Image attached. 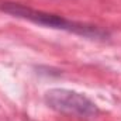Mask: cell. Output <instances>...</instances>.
<instances>
[{
    "mask_svg": "<svg viewBox=\"0 0 121 121\" xmlns=\"http://www.w3.org/2000/svg\"><path fill=\"white\" fill-rule=\"evenodd\" d=\"M0 10L13 16V17L28 20V21L34 23V24H38V26L73 32V34H78V35H82V37H86V38H91V39H104L110 35L106 30H101L96 26L72 21V20L63 18L62 16H58V14L47 13V11H42V10H35V9H31L28 6L14 3V1L0 3Z\"/></svg>",
    "mask_w": 121,
    "mask_h": 121,
    "instance_id": "cell-1",
    "label": "cell"
},
{
    "mask_svg": "<svg viewBox=\"0 0 121 121\" xmlns=\"http://www.w3.org/2000/svg\"><path fill=\"white\" fill-rule=\"evenodd\" d=\"M44 100L52 110L68 116L94 118L100 113L99 107L87 96L69 89H51L45 93Z\"/></svg>",
    "mask_w": 121,
    "mask_h": 121,
    "instance_id": "cell-2",
    "label": "cell"
}]
</instances>
